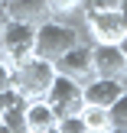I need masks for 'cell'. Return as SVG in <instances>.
I'll use <instances>...</instances> for the list:
<instances>
[{
    "mask_svg": "<svg viewBox=\"0 0 127 133\" xmlns=\"http://www.w3.org/2000/svg\"><path fill=\"white\" fill-rule=\"evenodd\" d=\"M3 3H7V16H10V19H20V23L39 26L43 19L52 16L49 0H3Z\"/></svg>",
    "mask_w": 127,
    "mask_h": 133,
    "instance_id": "obj_8",
    "label": "cell"
},
{
    "mask_svg": "<svg viewBox=\"0 0 127 133\" xmlns=\"http://www.w3.org/2000/svg\"><path fill=\"white\" fill-rule=\"evenodd\" d=\"M82 42V36H78V29L72 23H62V19H43V23L36 26V42H33V52H36V58H46V62H56L59 55H65V52L72 49V45Z\"/></svg>",
    "mask_w": 127,
    "mask_h": 133,
    "instance_id": "obj_1",
    "label": "cell"
},
{
    "mask_svg": "<svg viewBox=\"0 0 127 133\" xmlns=\"http://www.w3.org/2000/svg\"><path fill=\"white\" fill-rule=\"evenodd\" d=\"M121 91H124V81L121 78H91V81H85L82 84V97H85V104H95V107H111V104L121 97Z\"/></svg>",
    "mask_w": 127,
    "mask_h": 133,
    "instance_id": "obj_7",
    "label": "cell"
},
{
    "mask_svg": "<svg viewBox=\"0 0 127 133\" xmlns=\"http://www.w3.org/2000/svg\"><path fill=\"white\" fill-rule=\"evenodd\" d=\"M7 88H13V68L7 65V58L0 55V91H7Z\"/></svg>",
    "mask_w": 127,
    "mask_h": 133,
    "instance_id": "obj_16",
    "label": "cell"
},
{
    "mask_svg": "<svg viewBox=\"0 0 127 133\" xmlns=\"http://www.w3.org/2000/svg\"><path fill=\"white\" fill-rule=\"evenodd\" d=\"M108 117H111V127H127V88L121 91V97L108 107Z\"/></svg>",
    "mask_w": 127,
    "mask_h": 133,
    "instance_id": "obj_13",
    "label": "cell"
},
{
    "mask_svg": "<svg viewBox=\"0 0 127 133\" xmlns=\"http://www.w3.org/2000/svg\"><path fill=\"white\" fill-rule=\"evenodd\" d=\"M114 6H117V10H121V13H124V16H127V0H117V3H114Z\"/></svg>",
    "mask_w": 127,
    "mask_h": 133,
    "instance_id": "obj_18",
    "label": "cell"
},
{
    "mask_svg": "<svg viewBox=\"0 0 127 133\" xmlns=\"http://www.w3.org/2000/svg\"><path fill=\"white\" fill-rule=\"evenodd\" d=\"M0 133H13V130H10V127H7V123H0Z\"/></svg>",
    "mask_w": 127,
    "mask_h": 133,
    "instance_id": "obj_22",
    "label": "cell"
},
{
    "mask_svg": "<svg viewBox=\"0 0 127 133\" xmlns=\"http://www.w3.org/2000/svg\"><path fill=\"white\" fill-rule=\"evenodd\" d=\"M85 23H88L91 39L95 42H104V45H117L127 36V16L117 6H104V3L85 6Z\"/></svg>",
    "mask_w": 127,
    "mask_h": 133,
    "instance_id": "obj_2",
    "label": "cell"
},
{
    "mask_svg": "<svg viewBox=\"0 0 127 133\" xmlns=\"http://www.w3.org/2000/svg\"><path fill=\"white\" fill-rule=\"evenodd\" d=\"M20 133H33V130H20Z\"/></svg>",
    "mask_w": 127,
    "mask_h": 133,
    "instance_id": "obj_23",
    "label": "cell"
},
{
    "mask_svg": "<svg viewBox=\"0 0 127 133\" xmlns=\"http://www.w3.org/2000/svg\"><path fill=\"white\" fill-rule=\"evenodd\" d=\"M56 120H59V117H56V110H52V104L46 101V97H36V101L26 104V130L39 133V130L52 127Z\"/></svg>",
    "mask_w": 127,
    "mask_h": 133,
    "instance_id": "obj_10",
    "label": "cell"
},
{
    "mask_svg": "<svg viewBox=\"0 0 127 133\" xmlns=\"http://www.w3.org/2000/svg\"><path fill=\"white\" fill-rule=\"evenodd\" d=\"M82 123H85V130H95V133H108V130H111V117H108V107H95V104H85V107H82Z\"/></svg>",
    "mask_w": 127,
    "mask_h": 133,
    "instance_id": "obj_11",
    "label": "cell"
},
{
    "mask_svg": "<svg viewBox=\"0 0 127 133\" xmlns=\"http://www.w3.org/2000/svg\"><path fill=\"white\" fill-rule=\"evenodd\" d=\"M0 117H3V123H7L13 133L26 130V104H13V107H7Z\"/></svg>",
    "mask_w": 127,
    "mask_h": 133,
    "instance_id": "obj_12",
    "label": "cell"
},
{
    "mask_svg": "<svg viewBox=\"0 0 127 133\" xmlns=\"http://www.w3.org/2000/svg\"><path fill=\"white\" fill-rule=\"evenodd\" d=\"M108 133H127V127H111Z\"/></svg>",
    "mask_w": 127,
    "mask_h": 133,
    "instance_id": "obj_21",
    "label": "cell"
},
{
    "mask_svg": "<svg viewBox=\"0 0 127 133\" xmlns=\"http://www.w3.org/2000/svg\"><path fill=\"white\" fill-rule=\"evenodd\" d=\"M59 133H82L85 123H82V114H69V117H59Z\"/></svg>",
    "mask_w": 127,
    "mask_h": 133,
    "instance_id": "obj_14",
    "label": "cell"
},
{
    "mask_svg": "<svg viewBox=\"0 0 127 133\" xmlns=\"http://www.w3.org/2000/svg\"><path fill=\"white\" fill-rule=\"evenodd\" d=\"M85 0H49V10L52 13H72V10H82Z\"/></svg>",
    "mask_w": 127,
    "mask_h": 133,
    "instance_id": "obj_15",
    "label": "cell"
},
{
    "mask_svg": "<svg viewBox=\"0 0 127 133\" xmlns=\"http://www.w3.org/2000/svg\"><path fill=\"white\" fill-rule=\"evenodd\" d=\"M91 62H95V75L98 78H127V58L121 52V45H104V42H91Z\"/></svg>",
    "mask_w": 127,
    "mask_h": 133,
    "instance_id": "obj_6",
    "label": "cell"
},
{
    "mask_svg": "<svg viewBox=\"0 0 127 133\" xmlns=\"http://www.w3.org/2000/svg\"><path fill=\"white\" fill-rule=\"evenodd\" d=\"M52 65H56L59 75L72 78V81H78V84H85V81L95 78V62H91V45H88V42L72 45V49L65 52V55H59Z\"/></svg>",
    "mask_w": 127,
    "mask_h": 133,
    "instance_id": "obj_5",
    "label": "cell"
},
{
    "mask_svg": "<svg viewBox=\"0 0 127 133\" xmlns=\"http://www.w3.org/2000/svg\"><path fill=\"white\" fill-rule=\"evenodd\" d=\"M82 133H95V130H82Z\"/></svg>",
    "mask_w": 127,
    "mask_h": 133,
    "instance_id": "obj_24",
    "label": "cell"
},
{
    "mask_svg": "<svg viewBox=\"0 0 127 133\" xmlns=\"http://www.w3.org/2000/svg\"><path fill=\"white\" fill-rule=\"evenodd\" d=\"M7 19H10V16H7V3H3V0H0V32H3V26H7Z\"/></svg>",
    "mask_w": 127,
    "mask_h": 133,
    "instance_id": "obj_17",
    "label": "cell"
},
{
    "mask_svg": "<svg viewBox=\"0 0 127 133\" xmlns=\"http://www.w3.org/2000/svg\"><path fill=\"white\" fill-rule=\"evenodd\" d=\"M33 42H36V26H33V23L7 19L3 32H0V52H10V49H33Z\"/></svg>",
    "mask_w": 127,
    "mask_h": 133,
    "instance_id": "obj_9",
    "label": "cell"
},
{
    "mask_svg": "<svg viewBox=\"0 0 127 133\" xmlns=\"http://www.w3.org/2000/svg\"><path fill=\"white\" fill-rule=\"evenodd\" d=\"M46 101L52 104V110H56V117H69V114H82L85 107V97H82V84L72 81V78L59 75L52 78L49 91H46Z\"/></svg>",
    "mask_w": 127,
    "mask_h": 133,
    "instance_id": "obj_4",
    "label": "cell"
},
{
    "mask_svg": "<svg viewBox=\"0 0 127 133\" xmlns=\"http://www.w3.org/2000/svg\"><path fill=\"white\" fill-rule=\"evenodd\" d=\"M52 78H56V65L33 55L23 68H13V88H16L26 101H36V97H46Z\"/></svg>",
    "mask_w": 127,
    "mask_h": 133,
    "instance_id": "obj_3",
    "label": "cell"
},
{
    "mask_svg": "<svg viewBox=\"0 0 127 133\" xmlns=\"http://www.w3.org/2000/svg\"><path fill=\"white\" fill-rule=\"evenodd\" d=\"M117 45H121V52H124V58H127V36H124V39H121Z\"/></svg>",
    "mask_w": 127,
    "mask_h": 133,
    "instance_id": "obj_20",
    "label": "cell"
},
{
    "mask_svg": "<svg viewBox=\"0 0 127 133\" xmlns=\"http://www.w3.org/2000/svg\"><path fill=\"white\" fill-rule=\"evenodd\" d=\"M59 123V120H56ZM56 123H52V127H46V130H39V133H59V127H56Z\"/></svg>",
    "mask_w": 127,
    "mask_h": 133,
    "instance_id": "obj_19",
    "label": "cell"
}]
</instances>
